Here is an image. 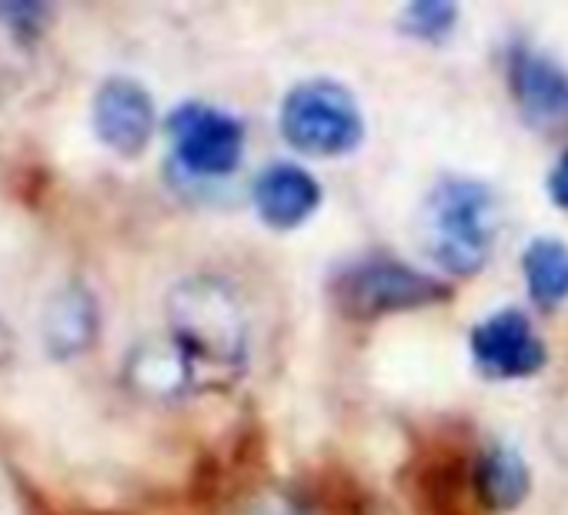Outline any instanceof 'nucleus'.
<instances>
[{
  "mask_svg": "<svg viewBox=\"0 0 568 515\" xmlns=\"http://www.w3.org/2000/svg\"><path fill=\"white\" fill-rule=\"evenodd\" d=\"M171 342L204 385V375L234 378L247 359V322L237 292L217 275H194L168 295Z\"/></svg>",
  "mask_w": 568,
  "mask_h": 515,
  "instance_id": "nucleus-1",
  "label": "nucleus"
},
{
  "mask_svg": "<svg viewBox=\"0 0 568 515\" xmlns=\"http://www.w3.org/2000/svg\"><path fill=\"white\" fill-rule=\"evenodd\" d=\"M51 11L44 4H0V21L8 24V31H14L21 41H31L44 31Z\"/></svg>",
  "mask_w": 568,
  "mask_h": 515,
  "instance_id": "nucleus-16",
  "label": "nucleus"
},
{
  "mask_svg": "<svg viewBox=\"0 0 568 515\" xmlns=\"http://www.w3.org/2000/svg\"><path fill=\"white\" fill-rule=\"evenodd\" d=\"M508 91L531 128L568 121V71L525 41L508 48Z\"/></svg>",
  "mask_w": 568,
  "mask_h": 515,
  "instance_id": "nucleus-8",
  "label": "nucleus"
},
{
  "mask_svg": "<svg viewBox=\"0 0 568 515\" xmlns=\"http://www.w3.org/2000/svg\"><path fill=\"white\" fill-rule=\"evenodd\" d=\"M332 305L355 322H375L398 312H418L452 299V289L395 258H365L338 269L328 282Z\"/></svg>",
  "mask_w": 568,
  "mask_h": 515,
  "instance_id": "nucleus-3",
  "label": "nucleus"
},
{
  "mask_svg": "<svg viewBox=\"0 0 568 515\" xmlns=\"http://www.w3.org/2000/svg\"><path fill=\"white\" fill-rule=\"evenodd\" d=\"M281 134L295 151L315 158L352 154L365 138V118L355 94L338 81H305L281 104Z\"/></svg>",
  "mask_w": 568,
  "mask_h": 515,
  "instance_id": "nucleus-4",
  "label": "nucleus"
},
{
  "mask_svg": "<svg viewBox=\"0 0 568 515\" xmlns=\"http://www.w3.org/2000/svg\"><path fill=\"white\" fill-rule=\"evenodd\" d=\"M8 352H11V339H8V332H4V329H0V362L8 359Z\"/></svg>",
  "mask_w": 568,
  "mask_h": 515,
  "instance_id": "nucleus-19",
  "label": "nucleus"
},
{
  "mask_svg": "<svg viewBox=\"0 0 568 515\" xmlns=\"http://www.w3.org/2000/svg\"><path fill=\"white\" fill-rule=\"evenodd\" d=\"M548 198H551L555 208H565L568 211V148L555 161V168L548 171Z\"/></svg>",
  "mask_w": 568,
  "mask_h": 515,
  "instance_id": "nucleus-18",
  "label": "nucleus"
},
{
  "mask_svg": "<svg viewBox=\"0 0 568 515\" xmlns=\"http://www.w3.org/2000/svg\"><path fill=\"white\" fill-rule=\"evenodd\" d=\"M458 24V8L448 0H418L402 11V31L418 41H445Z\"/></svg>",
  "mask_w": 568,
  "mask_h": 515,
  "instance_id": "nucleus-15",
  "label": "nucleus"
},
{
  "mask_svg": "<svg viewBox=\"0 0 568 515\" xmlns=\"http://www.w3.org/2000/svg\"><path fill=\"white\" fill-rule=\"evenodd\" d=\"M131 382L148 392V395H181L184 388H194V372L191 365L184 362V355L171 345H154V349H141L134 352L131 359V368H128Z\"/></svg>",
  "mask_w": 568,
  "mask_h": 515,
  "instance_id": "nucleus-14",
  "label": "nucleus"
},
{
  "mask_svg": "<svg viewBox=\"0 0 568 515\" xmlns=\"http://www.w3.org/2000/svg\"><path fill=\"white\" fill-rule=\"evenodd\" d=\"M101 329L98 302L88 285H64L44 309V345L54 359L84 355Z\"/></svg>",
  "mask_w": 568,
  "mask_h": 515,
  "instance_id": "nucleus-11",
  "label": "nucleus"
},
{
  "mask_svg": "<svg viewBox=\"0 0 568 515\" xmlns=\"http://www.w3.org/2000/svg\"><path fill=\"white\" fill-rule=\"evenodd\" d=\"M94 131L121 158H138L154 134V101L128 78H111L94 98Z\"/></svg>",
  "mask_w": 568,
  "mask_h": 515,
  "instance_id": "nucleus-9",
  "label": "nucleus"
},
{
  "mask_svg": "<svg viewBox=\"0 0 568 515\" xmlns=\"http://www.w3.org/2000/svg\"><path fill=\"white\" fill-rule=\"evenodd\" d=\"M168 138L178 164L194 178H224L244 154L241 121L201 101H187L168 114Z\"/></svg>",
  "mask_w": 568,
  "mask_h": 515,
  "instance_id": "nucleus-5",
  "label": "nucleus"
},
{
  "mask_svg": "<svg viewBox=\"0 0 568 515\" xmlns=\"http://www.w3.org/2000/svg\"><path fill=\"white\" fill-rule=\"evenodd\" d=\"M241 515H308V508H302L295 498L274 495V498H257V502H251Z\"/></svg>",
  "mask_w": 568,
  "mask_h": 515,
  "instance_id": "nucleus-17",
  "label": "nucleus"
},
{
  "mask_svg": "<svg viewBox=\"0 0 568 515\" xmlns=\"http://www.w3.org/2000/svg\"><path fill=\"white\" fill-rule=\"evenodd\" d=\"M475 498L491 512H515L531 492V472L518 448L491 442L475 455Z\"/></svg>",
  "mask_w": 568,
  "mask_h": 515,
  "instance_id": "nucleus-12",
  "label": "nucleus"
},
{
  "mask_svg": "<svg viewBox=\"0 0 568 515\" xmlns=\"http://www.w3.org/2000/svg\"><path fill=\"white\" fill-rule=\"evenodd\" d=\"M475 455L465 442L432 438L415 452L408 468V492L418 515H468L475 498ZM478 502V498H475Z\"/></svg>",
  "mask_w": 568,
  "mask_h": 515,
  "instance_id": "nucleus-6",
  "label": "nucleus"
},
{
  "mask_svg": "<svg viewBox=\"0 0 568 515\" xmlns=\"http://www.w3.org/2000/svg\"><path fill=\"white\" fill-rule=\"evenodd\" d=\"M471 359L481 375L511 382L538 375L548 362V352L545 342L535 335L528 315L518 309H505L471 329Z\"/></svg>",
  "mask_w": 568,
  "mask_h": 515,
  "instance_id": "nucleus-7",
  "label": "nucleus"
},
{
  "mask_svg": "<svg viewBox=\"0 0 568 515\" xmlns=\"http://www.w3.org/2000/svg\"><path fill=\"white\" fill-rule=\"evenodd\" d=\"M251 198L267 228L292 231L318 211L322 184L298 164H271L254 178Z\"/></svg>",
  "mask_w": 568,
  "mask_h": 515,
  "instance_id": "nucleus-10",
  "label": "nucleus"
},
{
  "mask_svg": "<svg viewBox=\"0 0 568 515\" xmlns=\"http://www.w3.org/2000/svg\"><path fill=\"white\" fill-rule=\"evenodd\" d=\"M521 272L528 295L541 309L568 302V244H561L558 238H535L521 251Z\"/></svg>",
  "mask_w": 568,
  "mask_h": 515,
  "instance_id": "nucleus-13",
  "label": "nucleus"
},
{
  "mask_svg": "<svg viewBox=\"0 0 568 515\" xmlns=\"http://www.w3.org/2000/svg\"><path fill=\"white\" fill-rule=\"evenodd\" d=\"M498 231V201L488 184L445 178L428 198V254L452 275L485 269Z\"/></svg>",
  "mask_w": 568,
  "mask_h": 515,
  "instance_id": "nucleus-2",
  "label": "nucleus"
}]
</instances>
